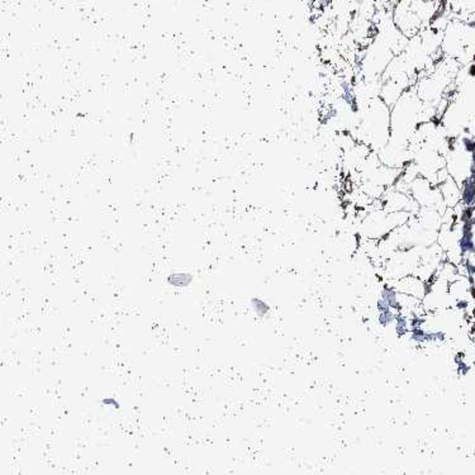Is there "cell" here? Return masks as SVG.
<instances>
[{
  "instance_id": "6da1fadb",
  "label": "cell",
  "mask_w": 475,
  "mask_h": 475,
  "mask_svg": "<svg viewBox=\"0 0 475 475\" xmlns=\"http://www.w3.org/2000/svg\"><path fill=\"white\" fill-rule=\"evenodd\" d=\"M194 276L190 272H172L168 276L166 281L169 285L175 287V288H187L191 284Z\"/></svg>"
},
{
  "instance_id": "7a4b0ae2",
  "label": "cell",
  "mask_w": 475,
  "mask_h": 475,
  "mask_svg": "<svg viewBox=\"0 0 475 475\" xmlns=\"http://www.w3.org/2000/svg\"><path fill=\"white\" fill-rule=\"evenodd\" d=\"M251 305L254 308V310H255V313L259 317H264L270 310V305L266 302L262 301V299H259V298H252Z\"/></svg>"
},
{
  "instance_id": "3957f363",
  "label": "cell",
  "mask_w": 475,
  "mask_h": 475,
  "mask_svg": "<svg viewBox=\"0 0 475 475\" xmlns=\"http://www.w3.org/2000/svg\"><path fill=\"white\" fill-rule=\"evenodd\" d=\"M102 404H103V406H112V407H114L116 409H120V404L118 403L114 398H104L103 401H102Z\"/></svg>"
}]
</instances>
